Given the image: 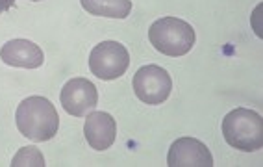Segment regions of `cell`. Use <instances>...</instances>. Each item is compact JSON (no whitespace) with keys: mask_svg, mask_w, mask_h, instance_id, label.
Instances as JSON below:
<instances>
[{"mask_svg":"<svg viewBox=\"0 0 263 167\" xmlns=\"http://www.w3.org/2000/svg\"><path fill=\"white\" fill-rule=\"evenodd\" d=\"M85 139L95 151H106L115 143L117 138V123L106 112H91L84 124Z\"/></svg>","mask_w":263,"mask_h":167,"instance_id":"8","label":"cell"},{"mask_svg":"<svg viewBox=\"0 0 263 167\" xmlns=\"http://www.w3.org/2000/svg\"><path fill=\"white\" fill-rule=\"evenodd\" d=\"M222 136L230 147L241 153H254L263 147V119L258 112L235 108L222 119Z\"/></svg>","mask_w":263,"mask_h":167,"instance_id":"2","label":"cell"},{"mask_svg":"<svg viewBox=\"0 0 263 167\" xmlns=\"http://www.w3.org/2000/svg\"><path fill=\"white\" fill-rule=\"evenodd\" d=\"M130 65L126 47L117 41H102L89 54V69L100 80H117Z\"/></svg>","mask_w":263,"mask_h":167,"instance_id":"4","label":"cell"},{"mask_svg":"<svg viewBox=\"0 0 263 167\" xmlns=\"http://www.w3.org/2000/svg\"><path fill=\"white\" fill-rule=\"evenodd\" d=\"M15 123L24 138L32 141H48L60 130V115L50 100L33 95L24 99L15 112Z\"/></svg>","mask_w":263,"mask_h":167,"instance_id":"1","label":"cell"},{"mask_svg":"<svg viewBox=\"0 0 263 167\" xmlns=\"http://www.w3.org/2000/svg\"><path fill=\"white\" fill-rule=\"evenodd\" d=\"M169 167H212L213 156L210 149L195 138L176 139L167 154Z\"/></svg>","mask_w":263,"mask_h":167,"instance_id":"7","label":"cell"},{"mask_svg":"<svg viewBox=\"0 0 263 167\" xmlns=\"http://www.w3.org/2000/svg\"><path fill=\"white\" fill-rule=\"evenodd\" d=\"M32 2H41V0H32Z\"/></svg>","mask_w":263,"mask_h":167,"instance_id":"13","label":"cell"},{"mask_svg":"<svg viewBox=\"0 0 263 167\" xmlns=\"http://www.w3.org/2000/svg\"><path fill=\"white\" fill-rule=\"evenodd\" d=\"M60 100L63 110L74 117H85L99 104V91L93 82L84 77L71 78L60 93Z\"/></svg>","mask_w":263,"mask_h":167,"instance_id":"6","label":"cell"},{"mask_svg":"<svg viewBox=\"0 0 263 167\" xmlns=\"http://www.w3.org/2000/svg\"><path fill=\"white\" fill-rule=\"evenodd\" d=\"M0 58L6 65L23 67V69H37L45 62V54L37 45L30 39H11L0 48Z\"/></svg>","mask_w":263,"mask_h":167,"instance_id":"9","label":"cell"},{"mask_svg":"<svg viewBox=\"0 0 263 167\" xmlns=\"http://www.w3.org/2000/svg\"><path fill=\"white\" fill-rule=\"evenodd\" d=\"M132 86H134L137 99L141 102L156 106L169 99L171 89H173V80L163 67L145 65L141 69H137L134 80H132Z\"/></svg>","mask_w":263,"mask_h":167,"instance_id":"5","label":"cell"},{"mask_svg":"<svg viewBox=\"0 0 263 167\" xmlns=\"http://www.w3.org/2000/svg\"><path fill=\"white\" fill-rule=\"evenodd\" d=\"M11 6H15V0H0V13H6Z\"/></svg>","mask_w":263,"mask_h":167,"instance_id":"12","label":"cell"},{"mask_svg":"<svg viewBox=\"0 0 263 167\" xmlns=\"http://www.w3.org/2000/svg\"><path fill=\"white\" fill-rule=\"evenodd\" d=\"M82 8L95 17L126 19L132 11L130 0H80Z\"/></svg>","mask_w":263,"mask_h":167,"instance_id":"10","label":"cell"},{"mask_svg":"<svg viewBox=\"0 0 263 167\" xmlns=\"http://www.w3.org/2000/svg\"><path fill=\"white\" fill-rule=\"evenodd\" d=\"M23 165L45 167L47 163H45V158H43L41 151L37 147H23L13 156V160H11V167H23Z\"/></svg>","mask_w":263,"mask_h":167,"instance_id":"11","label":"cell"},{"mask_svg":"<svg viewBox=\"0 0 263 167\" xmlns=\"http://www.w3.org/2000/svg\"><path fill=\"white\" fill-rule=\"evenodd\" d=\"M148 39L158 52L178 58L191 50L197 41V35L191 24L185 21L178 17H161L152 23L148 30Z\"/></svg>","mask_w":263,"mask_h":167,"instance_id":"3","label":"cell"}]
</instances>
